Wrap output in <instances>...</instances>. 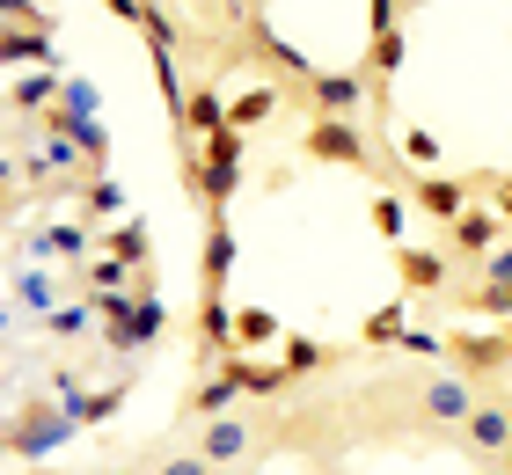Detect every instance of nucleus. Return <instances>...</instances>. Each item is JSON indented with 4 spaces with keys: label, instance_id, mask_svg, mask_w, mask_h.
Listing matches in <instances>:
<instances>
[{
    "label": "nucleus",
    "instance_id": "nucleus-20",
    "mask_svg": "<svg viewBox=\"0 0 512 475\" xmlns=\"http://www.w3.org/2000/svg\"><path fill=\"white\" fill-rule=\"evenodd\" d=\"M271 337H278V322L264 315V307H242V315H235V351L242 344H271Z\"/></svg>",
    "mask_w": 512,
    "mask_h": 475
},
{
    "label": "nucleus",
    "instance_id": "nucleus-18",
    "mask_svg": "<svg viewBox=\"0 0 512 475\" xmlns=\"http://www.w3.org/2000/svg\"><path fill=\"white\" fill-rule=\"evenodd\" d=\"M469 307H476L483 322H512V285H498V278H476V300H469Z\"/></svg>",
    "mask_w": 512,
    "mask_h": 475
},
{
    "label": "nucleus",
    "instance_id": "nucleus-26",
    "mask_svg": "<svg viewBox=\"0 0 512 475\" xmlns=\"http://www.w3.org/2000/svg\"><path fill=\"white\" fill-rule=\"evenodd\" d=\"M366 30H374V37L403 30V8H395V0H366Z\"/></svg>",
    "mask_w": 512,
    "mask_h": 475
},
{
    "label": "nucleus",
    "instance_id": "nucleus-9",
    "mask_svg": "<svg viewBox=\"0 0 512 475\" xmlns=\"http://www.w3.org/2000/svg\"><path fill=\"white\" fill-rule=\"evenodd\" d=\"M505 242V220L498 212H483V205H469L461 220L447 227V256H461V264H476V256H491Z\"/></svg>",
    "mask_w": 512,
    "mask_h": 475
},
{
    "label": "nucleus",
    "instance_id": "nucleus-25",
    "mask_svg": "<svg viewBox=\"0 0 512 475\" xmlns=\"http://www.w3.org/2000/svg\"><path fill=\"white\" fill-rule=\"evenodd\" d=\"M161 475H220V468L205 461L198 446H183V454H169V461H161Z\"/></svg>",
    "mask_w": 512,
    "mask_h": 475
},
{
    "label": "nucleus",
    "instance_id": "nucleus-17",
    "mask_svg": "<svg viewBox=\"0 0 512 475\" xmlns=\"http://www.w3.org/2000/svg\"><path fill=\"white\" fill-rule=\"evenodd\" d=\"M395 147H403V161L410 169H439V132H425V125H403V139H395Z\"/></svg>",
    "mask_w": 512,
    "mask_h": 475
},
{
    "label": "nucleus",
    "instance_id": "nucleus-12",
    "mask_svg": "<svg viewBox=\"0 0 512 475\" xmlns=\"http://www.w3.org/2000/svg\"><path fill=\"white\" fill-rule=\"evenodd\" d=\"M88 242H96V234H88L81 220H59V227H44L37 242H30V256H66V264H81Z\"/></svg>",
    "mask_w": 512,
    "mask_h": 475
},
{
    "label": "nucleus",
    "instance_id": "nucleus-2",
    "mask_svg": "<svg viewBox=\"0 0 512 475\" xmlns=\"http://www.w3.org/2000/svg\"><path fill=\"white\" fill-rule=\"evenodd\" d=\"M300 154L322 161V169H359V176H374V139H366L359 117H315V125L300 132Z\"/></svg>",
    "mask_w": 512,
    "mask_h": 475
},
{
    "label": "nucleus",
    "instance_id": "nucleus-27",
    "mask_svg": "<svg viewBox=\"0 0 512 475\" xmlns=\"http://www.w3.org/2000/svg\"><path fill=\"white\" fill-rule=\"evenodd\" d=\"M103 8H110V15H118V22H132V30H147V22L161 15V8H154V0H103Z\"/></svg>",
    "mask_w": 512,
    "mask_h": 475
},
{
    "label": "nucleus",
    "instance_id": "nucleus-5",
    "mask_svg": "<svg viewBox=\"0 0 512 475\" xmlns=\"http://www.w3.org/2000/svg\"><path fill=\"white\" fill-rule=\"evenodd\" d=\"M476 402H483V395H476V380H461L454 366H447V373H432V380H417V417H425V424H454V432H461Z\"/></svg>",
    "mask_w": 512,
    "mask_h": 475
},
{
    "label": "nucleus",
    "instance_id": "nucleus-1",
    "mask_svg": "<svg viewBox=\"0 0 512 475\" xmlns=\"http://www.w3.org/2000/svg\"><path fill=\"white\" fill-rule=\"evenodd\" d=\"M183 183L198 190L205 220H220V212L235 205V190H242V132L227 125V132L205 139V154H183Z\"/></svg>",
    "mask_w": 512,
    "mask_h": 475
},
{
    "label": "nucleus",
    "instance_id": "nucleus-29",
    "mask_svg": "<svg viewBox=\"0 0 512 475\" xmlns=\"http://www.w3.org/2000/svg\"><path fill=\"white\" fill-rule=\"evenodd\" d=\"M366 337H374V344H395V337H403V307H388V315H374V322H366Z\"/></svg>",
    "mask_w": 512,
    "mask_h": 475
},
{
    "label": "nucleus",
    "instance_id": "nucleus-30",
    "mask_svg": "<svg viewBox=\"0 0 512 475\" xmlns=\"http://www.w3.org/2000/svg\"><path fill=\"white\" fill-rule=\"evenodd\" d=\"M88 322H96V307H66V315H52V329H59V337H81Z\"/></svg>",
    "mask_w": 512,
    "mask_h": 475
},
{
    "label": "nucleus",
    "instance_id": "nucleus-4",
    "mask_svg": "<svg viewBox=\"0 0 512 475\" xmlns=\"http://www.w3.org/2000/svg\"><path fill=\"white\" fill-rule=\"evenodd\" d=\"M461 446H469L476 461H491L498 475L512 468V410H505L498 395H483L476 410H469V424H461Z\"/></svg>",
    "mask_w": 512,
    "mask_h": 475
},
{
    "label": "nucleus",
    "instance_id": "nucleus-13",
    "mask_svg": "<svg viewBox=\"0 0 512 475\" xmlns=\"http://www.w3.org/2000/svg\"><path fill=\"white\" fill-rule=\"evenodd\" d=\"M403 59H410V37H403V30L374 37V52H366V81H374V88H388L395 74H403Z\"/></svg>",
    "mask_w": 512,
    "mask_h": 475
},
{
    "label": "nucleus",
    "instance_id": "nucleus-10",
    "mask_svg": "<svg viewBox=\"0 0 512 475\" xmlns=\"http://www.w3.org/2000/svg\"><path fill=\"white\" fill-rule=\"evenodd\" d=\"M227 278H235V227H227V212L220 220H205V293H227Z\"/></svg>",
    "mask_w": 512,
    "mask_h": 475
},
{
    "label": "nucleus",
    "instance_id": "nucleus-11",
    "mask_svg": "<svg viewBox=\"0 0 512 475\" xmlns=\"http://www.w3.org/2000/svg\"><path fill=\"white\" fill-rule=\"evenodd\" d=\"M395 278H403V293H439L447 285V249H395Z\"/></svg>",
    "mask_w": 512,
    "mask_h": 475
},
{
    "label": "nucleus",
    "instance_id": "nucleus-24",
    "mask_svg": "<svg viewBox=\"0 0 512 475\" xmlns=\"http://www.w3.org/2000/svg\"><path fill=\"white\" fill-rule=\"evenodd\" d=\"M374 227L388 234V242H403V227H410L403 220V198H374Z\"/></svg>",
    "mask_w": 512,
    "mask_h": 475
},
{
    "label": "nucleus",
    "instance_id": "nucleus-22",
    "mask_svg": "<svg viewBox=\"0 0 512 475\" xmlns=\"http://www.w3.org/2000/svg\"><path fill=\"white\" fill-rule=\"evenodd\" d=\"M395 344H403L410 359H447V337H432V329H403Z\"/></svg>",
    "mask_w": 512,
    "mask_h": 475
},
{
    "label": "nucleus",
    "instance_id": "nucleus-19",
    "mask_svg": "<svg viewBox=\"0 0 512 475\" xmlns=\"http://www.w3.org/2000/svg\"><path fill=\"white\" fill-rule=\"evenodd\" d=\"M103 249L118 256V264H139V256H147V227H139V220H125V227H110V234H103Z\"/></svg>",
    "mask_w": 512,
    "mask_h": 475
},
{
    "label": "nucleus",
    "instance_id": "nucleus-28",
    "mask_svg": "<svg viewBox=\"0 0 512 475\" xmlns=\"http://www.w3.org/2000/svg\"><path fill=\"white\" fill-rule=\"evenodd\" d=\"M125 198H118V183L110 176H88V212H118Z\"/></svg>",
    "mask_w": 512,
    "mask_h": 475
},
{
    "label": "nucleus",
    "instance_id": "nucleus-14",
    "mask_svg": "<svg viewBox=\"0 0 512 475\" xmlns=\"http://www.w3.org/2000/svg\"><path fill=\"white\" fill-rule=\"evenodd\" d=\"M183 125H191L198 139H213V132H227V103L213 88H191V103H183Z\"/></svg>",
    "mask_w": 512,
    "mask_h": 475
},
{
    "label": "nucleus",
    "instance_id": "nucleus-6",
    "mask_svg": "<svg viewBox=\"0 0 512 475\" xmlns=\"http://www.w3.org/2000/svg\"><path fill=\"white\" fill-rule=\"evenodd\" d=\"M476 183H483V176H447V169H432V176H417V183H410V205L425 212V220L454 227L461 212L476 205Z\"/></svg>",
    "mask_w": 512,
    "mask_h": 475
},
{
    "label": "nucleus",
    "instance_id": "nucleus-21",
    "mask_svg": "<svg viewBox=\"0 0 512 475\" xmlns=\"http://www.w3.org/2000/svg\"><path fill=\"white\" fill-rule=\"evenodd\" d=\"M8 59H52V44H44L37 30H30V37H15V30H0V66H8Z\"/></svg>",
    "mask_w": 512,
    "mask_h": 475
},
{
    "label": "nucleus",
    "instance_id": "nucleus-7",
    "mask_svg": "<svg viewBox=\"0 0 512 475\" xmlns=\"http://www.w3.org/2000/svg\"><path fill=\"white\" fill-rule=\"evenodd\" d=\"M447 366L461 380H476V388H483V380H498L512 366V329H498V337H476V329H469V337H447Z\"/></svg>",
    "mask_w": 512,
    "mask_h": 475
},
{
    "label": "nucleus",
    "instance_id": "nucleus-15",
    "mask_svg": "<svg viewBox=\"0 0 512 475\" xmlns=\"http://www.w3.org/2000/svg\"><path fill=\"white\" fill-rule=\"evenodd\" d=\"M278 366H286V380H300V373H322V366H330V351H322L315 337H286V344H278Z\"/></svg>",
    "mask_w": 512,
    "mask_h": 475
},
{
    "label": "nucleus",
    "instance_id": "nucleus-8",
    "mask_svg": "<svg viewBox=\"0 0 512 475\" xmlns=\"http://www.w3.org/2000/svg\"><path fill=\"white\" fill-rule=\"evenodd\" d=\"M256 424L242 417V410H227V417H205V432H198V454L213 461V468H242L249 454H256Z\"/></svg>",
    "mask_w": 512,
    "mask_h": 475
},
{
    "label": "nucleus",
    "instance_id": "nucleus-3",
    "mask_svg": "<svg viewBox=\"0 0 512 475\" xmlns=\"http://www.w3.org/2000/svg\"><path fill=\"white\" fill-rule=\"evenodd\" d=\"M300 88H308L315 117H359L366 95H374L366 66H308V74H300Z\"/></svg>",
    "mask_w": 512,
    "mask_h": 475
},
{
    "label": "nucleus",
    "instance_id": "nucleus-31",
    "mask_svg": "<svg viewBox=\"0 0 512 475\" xmlns=\"http://www.w3.org/2000/svg\"><path fill=\"white\" fill-rule=\"evenodd\" d=\"M88 278H96V293H118V285H125V264H118V256H103Z\"/></svg>",
    "mask_w": 512,
    "mask_h": 475
},
{
    "label": "nucleus",
    "instance_id": "nucleus-16",
    "mask_svg": "<svg viewBox=\"0 0 512 475\" xmlns=\"http://www.w3.org/2000/svg\"><path fill=\"white\" fill-rule=\"evenodd\" d=\"M271 110H278V95H271V88H242L235 103H227V125H235V132H249V125H264Z\"/></svg>",
    "mask_w": 512,
    "mask_h": 475
},
{
    "label": "nucleus",
    "instance_id": "nucleus-32",
    "mask_svg": "<svg viewBox=\"0 0 512 475\" xmlns=\"http://www.w3.org/2000/svg\"><path fill=\"white\" fill-rule=\"evenodd\" d=\"M483 190H491V205H498V220H512V176H483Z\"/></svg>",
    "mask_w": 512,
    "mask_h": 475
},
{
    "label": "nucleus",
    "instance_id": "nucleus-23",
    "mask_svg": "<svg viewBox=\"0 0 512 475\" xmlns=\"http://www.w3.org/2000/svg\"><path fill=\"white\" fill-rule=\"evenodd\" d=\"M52 95H59V74H30V81L15 88V103H22V110H37V103H52Z\"/></svg>",
    "mask_w": 512,
    "mask_h": 475
},
{
    "label": "nucleus",
    "instance_id": "nucleus-33",
    "mask_svg": "<svg viewBox=\"0 0 512 475\" xmlns=\"http://www.w3.org/2000/svg\"><path fill=\"white\" fill-rule=\"evenodd\" d=\"M395 8H425V0H395Z\"/></svg>",
    "mask_w": 512,
    "mask_h": 475
}]
</instances>
